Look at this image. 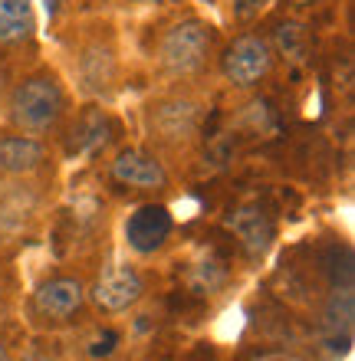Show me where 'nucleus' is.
Segmentation results:
<instances>
[{"mask_svg": "<svg viewBox=\"0 0 355 361\" xmlns=\"http://www.w3.org/2000/svg\"><path fill=\"white\" fill-rule=\"evenodd\" d=\"M0 361H10L7 358V345H4V342H0Z\"/></svg>", "mask_w": 355, "mask_h": 361, "instance_id": "nucleus-20", "label": "nucleus"}, {"mask_svg": "<svg viewBox=\"0 0 355 361\" xmlns=\"http://www.w3.org/2000/svg\"><path fill=\"white\" fill-rule=\"evenodd\" d=\"M86 302V289L76 283V279H66V276H59V279H49L37 289L33 295V312L40 319H47V322H69L73 315L83 309Z\"/></svg>", "mask_w": 355, "mask_h": 361, "instance_id": "nucleus-6", "label": "nucleus"}, {"mask_svg": "<svg viewBox=\"0 0 355 361\" xmlns=\"http://www.w3.org/2000/svg\"><path fill=\"white\" fill-rule=\"evenodd\" d=\"M234 7H237L240 17H253V13H257V10L263 7V0H237Z\"/></svg>", "mask_w": 355, "mask_h": 361, "instance_id": "nucleus-17", "label": "nucleus"}, {"mask_svg": "<svg viewBox=\"0 0 355 361\" xmlns=\"http://www.w3.org/2000/svg\"><path fill=\"white\" fill-rule=\"evenodd\" d=\"M253 361H303V358L287 355V352H273V355H260V358H253Z\"/></svg>", "mask_w": 355, "mask_h": 361, "instance_id": "nucleus-18", "label": "nucleus"}, {"mask_svg": "<svg viewBox=\"0 0 355 361\" xmlns=\"http://www.w3.org/2000/svg\"><path fill=\"white\" fill-rule=\"evenodd\" d=\"M326 329L332 338H342V345L352 338V289L342 286L336 289V295L329 299V309H326Z\"/></svg>", "mask_w": 355, "mask_h": 361, "instance_id": "nucleus-15", "label": "nucleus"}, {"mask_svg": "<svg viewBox=\"0 0 355 361\" xmlns=\"http://www.w3.org/2000/svg\"><path fill=\"white\" fill-rule=\"evenodd\" d=\"M112 180H119L122 188H135V190H162L168 184V174H164L162 161L148 152H138V148H128L112 161Z\"/></svg>", "mask_w": 355, "mask_h": 361, "instance_id": "nucleus-7", "label": "nucleus"}, {"mask_svg": "<svg viewBox=\"0 0 355 361\" xmlns=\"http://www.w3.org/2000/svg\"><path fill=\"white\" fill-rule=\"evenodd\" d=\"M174 230V220L168 214V207L162 204H145L132 214V217L125 220V240H128V247L135 253H155V250H162L168 243Z\"/></svg>", "mask_w": 355, "mask_h": 361, "instance_id": "nucleus-5", "label": "nucleus"}, {"mask_svg": "<svg viewBox=\"0 0 355 361\" xmlns=\"http://www.w3.org/2000/svg\"><path fill=\"white\" fill-rule=\"evenodd\" d=\"M128 4H152V0H128Z\"/></svg>", "mask_w": 355, "mask_h": 361, "instance_id": "nucleus-21", "label": "nucleus"}, {"mask_svg": "<svg viewBox=\"0 0 355 361\" xmlns=\"http://www.w3.org/2000/svg\"><path fill=\"white\" fill-rule=\"evenodd\" d=\"M109 145V118L102 112H86L73 128V138H69V152L79 154H92L99 148Z\"/></svg>", "mask_w": 355, "mask_h": 361, "instance_id": "nucleus-12", "label": "nucleus"}, {"mask_svg": "<svg viewBox=\"0 0 355 361\" xmlns=\"http://www.w3.org/2000/svg\"><path fill=\"white\" fill-rule=\"evenodd\" d=\"M116 342H119V335H116V332H102V335L96 338V345L89 348V355H109L112 348H116Z\"/></svg>", "mask_w": 355, "mask_h": 361, "instance_id": "nucleus-16", "label": "nucleus"}, {"mask_svg": "<svg viewBox=\"0 0 355 361\" xmlns=\"http://www.w3.org/2000/svg\"><path fill=\"white\" fill-rule=\"evenodd\" d=\"M33 33V4L30 0H0V43H23Z\"/></svg>", "mask_w": 355, "mask_h": 361, "instance_id": "nucleus-11", "label": "nucleus"}, {"mask_svg": "<svg viewBox=\"0 0 355 361\" xmlns=\"http://www.w3.org/2000/svg\"><path fill=\"white\" fill-rule=\"evenodd\" d=\"M145 293V283L142 276L135 273L132 267H125V263H116V267H109L99 273V279L92 283L89 295H92V302L102 309V312L116 315V312H125V309H132Z\"/></svg>", "mask_w": 355, "mask_h": 361, "instance_id": "nucleus-4", "label": "nucleus"}, {"mask_svg": "<svg viewBox=\"0 0 355 361\" xmlns=\"http://www.w3.org/2000/svg\"><path fill=\"white\" fill-rule=\"evenodd\" d=\"M293 7H313V4H319V0H289Z\"/></svg>", "mask_w": 355, "mask_h": 361, "instance_id": "nucleus-19", "label": "nucleus"}, {"mask_svg": "<svg viewBox=\"0 0 355 361\" xmlns=\"http://www.w3.org/2000/svg\"><path fill=\"white\" fill-rule=\"evenodd\" d=\"M207 53H211V27L201 20H184L164 33L158 59L172 76H191L207 63Z\"/></svg>", "mask_w": 355, "mask_h": 361, "instance_id": "nucleus-2", "label": "nucleus"}, {"mask_svg": "<svg viewBox=\"0 0 355 361\" xmlns=\"http://www.w3.org/2000/svg\"><path fill=\"white\" fill-rule=\"evenodd\" d=\"M270 66H273V49H270L267 39L253 37V33L234 39L221 59L224 79L240 89H250V86H257L260 79H267Z\"/></svg>", "mask_w": 355, "mask_h": 361, "instance_id": "nucleus-3", "label": "nucleus"}, {"mask_svg": "<svg viewBox=\"0 0 355 361\" xmlns=\"http://www.w3.org/2000/svg\"><path fill=\"white\" fill-rule=\"evenodd\" d=\"M63 109H66V95L53 76L23 79L10 92V122L27 135L49 132L59 122Z\"/></svg>", "mask_w": 355, "mask_h": 361, "instance_id": "nucleus-1", "label": "nucleus"}, {"mask_svg": "<svg viewBox=\"0 0 355 361\" xmlns=\"http://www.w3.org/2000/svg\"><path fill=\"white\" fill-rule=\"evenodd\" d=\"M273 43H277L279 56L289 59L293 66H299V63H306L309 56V30L299 27V23H277L273 27Z\"/></svg>", "mask_w": 355, "mask_h": 361, "instance_id": "nucleus-14", "label": "nucleus"}, {"mask_svg": "<svg viewBox=\"0 0 355 361\" xmlns=\"http://www.w3.org/2000/svg\"><path fill=\"white\" fill-rule=\"evenodd\" d=\"M152 132L162 142H184L198 128V109L184 99H168V102L152 105Z\"/></svg>", "mask_w": 355, "mask_h": 361, "instance_id": "nucleus-8", "label": "nucleus"}, {"mask_svg": "<svg viewBox=\"0 0 355 361\" xmlns=\"http://www.w3.org/2000/svg\"><path fill=\"white\" fill-rule=\"evenodd\" d=\"M227 227L240 237V243H243V250H247L250 259L263 257L267 247H270V240H273V224H270V217L263 214V210H257V207L234 210L231 217H227Z\"/></svg>", "mask_w": 355, "mask_h": 361, "instance_id": "nucleus-9", "label": "nucleus"}, {"mask_svg": "<svg viewBox=\"0 0 355 361\" xmlns=\"http://www.w3.org/2000/svg\"><path fill=\"white\" fill-rule=\"evenodd\" d=\"M184 283L194 295H217L227 286V269H224L221 259L204 257L198 263H191V269L184 273Z\"/></svg>", "mask_w": 355, "mask_h": 361, "instance_id": "nucleus-13", "label": "nucleus"}, {"mask_svg": "<svg viewBox=\"0 0 355 361\" xmlns=\"http://www.w3.org/2000/svg\"><path fill=\"white\" fill-rule=\"evenodd\" d=\"M47 152L30 135H7L0 138V171L4 174H30L43 164Z\"/></svg>", "mask_w": 355, "mask_h": 361, "instance_id": "nucleus-10", "label": "nucleus"}]
</instances>
